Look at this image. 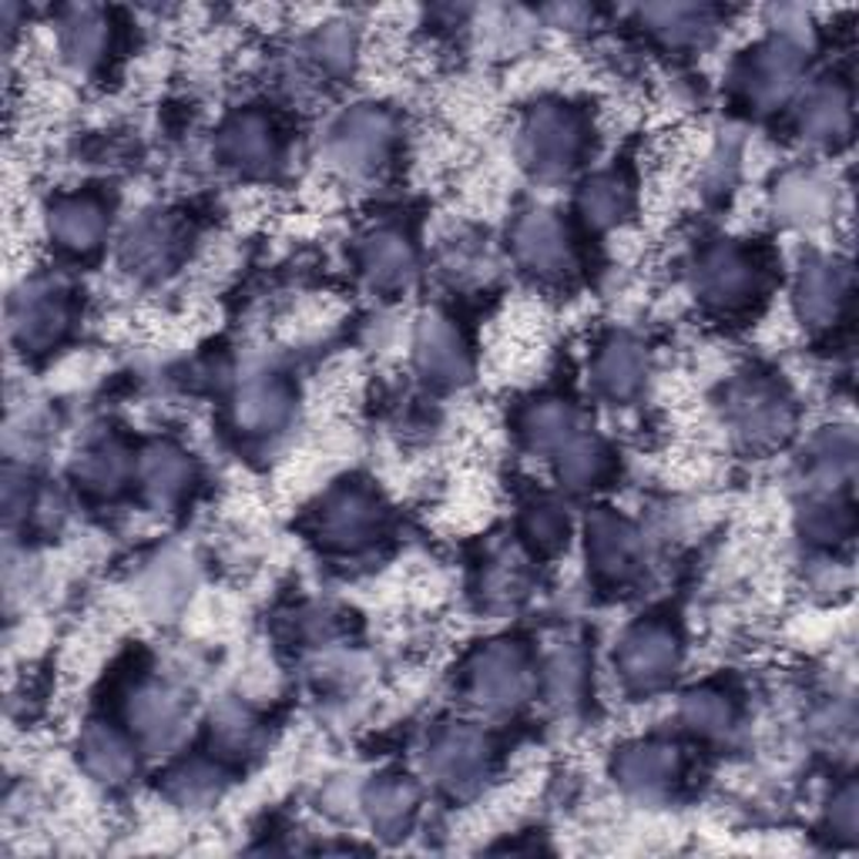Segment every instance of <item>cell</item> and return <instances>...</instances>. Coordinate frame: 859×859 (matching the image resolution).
<instances>
[{
  "label": "cell",
  "mask_w": 859,
  "mask_h": 859,
  "mask_svg": "<svg viewBox=\"0 0 859 859\" xmlns=\"http://www.w3.org/2000/svg\"><path fill=\"white\" fill-rule=\"evenodd\" d=\"M128 749L114 739V736H104V733H98V736H91L88 739V766L95 769V772H101V775H121L124 769H128Z\"/></svg>",
  "instance_id": "3957f363"
},
{
  "label": "cell",
  "mask_w": 859,
  "mask_h": 859,
  "mask_svg": "<svg viewBox=\"0 0 859 859\" xmlns=\"http://www.w3.org/2000/svg\"><path fill=\"white\" fill-rule=\"evenodd\" d=\"M57 235L68 242V245H91V239L101 232V219L91 206L71 202L57 212Z\"/></svg>",
  "instance_id": "7a4b0ae2"
},
{
  "label": "cell",
  "mask_w": 859,
  "mask_h": 859,
  "mask_svg": "<svg viewBox=\"0 0 859 859\" xmlns=\"http://www.w3.org/2000/svg\"><path fill=\"white\" fill-rule=\"evenodd\" d=\"M669 662H672V641H669V635H662V631H638V635L628 641L625 665H628L631 675L654 679V675H662V669H669Z\"/></svg>",
  "instance_id": "6da1fadb"
}]
</instances>
